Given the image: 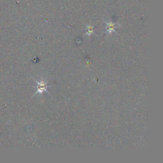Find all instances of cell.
<instances>
[{
    "label": "cell",
    "mask_w": 163,
    "mask_h": 163,
    "mask_svg": "<svg viewBox=\"0 0 163 163\" xmlns=\"http://www.w3.org/2000/svg\"><path fill=\"white\" fill-rule=\"evenodd\" d=\"M37 84H38V86H37V91H36V94L37 93H38V94H43L44 92H47V88H48V86H47V83L48 82H46V81H44L43 80H41V81L40 82H38V81H36Z\"/></svg>",
    "instance_id": "obj_1"
},
{
    "label": "cell",
    "mask_w": 163,
    "mask_h": 163,
    "mask_svg": "<svg viewBox=\"0 0 163 163\" xmlns=\"http://www.w3.org/2000/svg\"><path fill=\"white\" fill-rule=\"evenodd\" d=\"M117 26H116V24H114L112 22H109L107 23L106 25V33H111V32L115 31V28L117 27Z\"/></svg>",
    "instance_id": "obj_2"
},
{
    "label": "cell",
    "mask_w": 163,
    "mask_h": 163,
    "mask_svg": "<svg viewBox=\"0 0 163 163\" xmlns=\"http://www.w3.org/2000/svg\"><path fill=\"white\" fill-rule=\"evenodd\" d=\"M93 32H94V30H93V27H92V26H87L86 34L88 35H91L93 34Z\"/></svg>",
    "instance_id": "obj_3"
}]
</instances>
